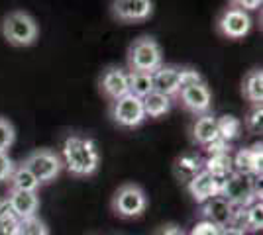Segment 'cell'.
I'll use <instances>...</instances> for the list:
<instances>
[{
  "label": "cell",
  "mask_w": 263,
  "mask_h": 235,
  "mask_svg": "<svg viewBox=\"0 0 263 235\" xmlns=\"http://www.w3.org/2000/svg\"><path fill=\"white\" fill-rule=\"evenodd\" d=\"M61 161L71 177H77V179L92 177L100 167L99 147L95 143V139L73 134L65 137L63 141Z\"/></svg>",
  "instance_id": "obj_1"
},
{
  "label": "cell",
  "mask_w": 263,
  "mask_h": 235,
  "mask_svg": "<svg viewBox=\"0 0 263 235\" xmlns=\"http://www.w3.org/2000/svg\"><path fill=\"white\" fill-rule=\"evenodd\" d=\"M0 34L12 47H32L40 39V26L30 12L10 10L0 22Z\"/></svg>",
  "instance_id": "obj_2"
},
{
  "label": "cell",
  "mask_w": 263,
  "mask_h": 235,
  "mask_svg": "<svg viewBox=\"0 0 263 235\" xmlns=\"http://www.w3.org/2000/svg\"><path fill=\"white\" fill-rule=\"evenodd\" d=\"M128 73H147L154 75L163 65V49L152 35H140L134 39L126 53Z\"/></svg>",
  "instance_id": "obj_3"
},
{
  "label": "cell",
  "mask_w": 263,
  "mask_h": 235,
  "mask_svg": "<svg viewBox=\"0 0 263 235\" xmlns=\"http://www.w3.org/2000/svg\"><path fill=\"white\" fill-rule=\"evenodd\" d=\"M220 196L228 200L234 208H246L252 202L261 198V190L257 188V179L241 173H232L230 177L222 180Z\"/></svg>",
  "instance_id": "obj_4"
},
{
  "label": "cell",
  "mask_w": 263,
  "mask_h": 235,
  "mask_svg": "<svg viewBox=\"0 0 263 235\" xmlns=\"http://www.w3.org/2000/svg\"><path fill=\"white\" fill-rule=\"evenodd\" d=\"M112 212L118 218L124 220H134L143 216V212L147 210V196L140 184L136 182H126L116 188V192L112 194Z\"/></svg>",
  "instance_id": "obj_5"
},
{
  "label": "cell",
  "mask_w": 263,
  "mask_h": 235,
  "mask_svg": "<svg viewBox=\"0 0 263 235\" xmlns=\"http://www.w3.org/2000/svg\"><path fill=\"white\" fill-rule=\"evenodd\" d=\"M214 30L220 37L230 39V41H240L248 37L253 30V18L250 12L238 10V8H222L214 20Z\"/></svg>",
  "instance_id": "obj_6"
},
{
  "label": "cell",
  "mask_w": 263,
  "mask_h": 235,
  "mask_svg": "<svg viewBox=\"0 0 263 235\" xmlns=\"http://www.w3.org/2000/svg\"><path fill=\"white\" fill-rule=\"evenodd\" d=\"M108 116L112 123L122 130H136L147 120L143 112L142 98H136L132 94H124L118 100L110 102Z\"/></svg>",
  "instance_id": "obj_7"
},
{
  "label": "cell",
  "mask_w": 263,
  "mask_h": 235,
  "mask_svg": "<svg viewBox=\"0 0 263 235\" xmlns=\"http://www.w3.org/2000/svg\"><path fill=\"white\" fill-rule=\"evenodd\" d=\"M24 165L32 170V175L40 180V184L53 182L63 170L61 157L51 149H33L32 153L24 159Z\"/></svg>",
  "instance_id": "obj_8"
},
{
  "label": "cell",
  "mask_w": 263,
  "mask_h": 235,
  "mask_svg": "<svg viewBox=\"0 0 263 235\" xmlns=\"http://www.w3.org/2000/svg\"><path fill=\"white\" fill-rule=\"evenodd\" d=\"M185 112L193 114L195 118L202 116V114H210L212 110V92H210L206 80L191 84V87H183L177 92V96L173 98Z\"/></svg>",
  "instance_id": "obj_9"
},
{
  "label": "cell",
  "mask_w": 263,
  "mask_h": 235,
  "mask_svg": "<svg viewBox=\"0 0 263 235\" xmlns=\"http://www.w3.org/2000/svg\"><path fill=\"white\" fill-rule=\"evenodd\" d=\"M154 0H112L110 14L118 24H143L154 16Z\"/></svg>",
  "instance_id": "obj_10"
},
{
  "label": "cell",
  "mask_w": 263,
  "mask_h": 235,
  "mask_svg": "<svg viewBox=\"0 0 263 235\" xmlns=\"http://www.w3.org/2000/svg\"><path fill=\"white\" fill-rule=\"evenodd\" d=\"M99 92L106 102H114L128 94V69L108 65L99 75Z\"/></svg>",
  "instance_id": "obj_11"
},
{
  "label": "cell",
  "mask_w": 263,
  "mask_h": 235,
  "mask_svg": "<svg viewBox=\"0 0 263 235\" xmlns=\"http://www.w3.org/2000/svg\"><path fill=\"white\" fill-rule=\"evenodd\" d=\"M200 213L202 218L210 222V224L218 225V227H228L234 225V218H236V208L232 206L228 200H224L222 196H212L210 200L200 204Z\"/></svg>",
  "instance_id": "obj_12"
},
{
  "label": "cell",
  "mask_w": 263,
  "mask_h": 235,
  "mask_svg": "<svg viewBox=\"0 0 263 235\" xmlns=\"http://www.w3.org/2000/svg\"><path fill=\"white\" fill-rule=\"evenodd\" d=\"M261 143H255L252 147H243L232 157L234 173H241V175H250V177H255V179H261Z\"/></svg>",
  "instance_id": "obj_13"
},
{
  "label": "cell",
  "mask_w": 263,
  "mask_h": 235,
  "mask_svg": "<svg viewBox=\"0 0 263 235\" xmlns=\"http://www.w3.org/2000/svg\"><path fill=\"white\" fill-rule=\"evenodd\" d=\"M220 180H216L209 170H200L197 177L186 182V190L191 194V198L197 202V204H204L206 200H210L212 196H218L220 194Z\"/></svg>",
  "instance_id": "obj_14"
},
{
  "label": "cell",
  "mask_w": 263,
  "mask_h": 235,
  "mask_svg": "<svg viewBox=\"0 0 263 235\" xmlns=\"http://www.w3.org/2000/svg\"><path fill=\"white\" fill-rule=\"evenodd\" d=\"M6 202H8L10 212L18 220H26V218L37 216V210H40V196H37V192H24L10 188L8 196H6Z\"/></svg>",
  "instance_id": "obj_15"
},
{
  "label": "cell",
  "mask_w": 263,
  "mask_h": 235,
  "mask_svg": "<svg viewBox=\"0 0 263 235\" xmlns=\"http://www.w3.org/2000/svg\"><path fill=\"white\" fill-rule=\"evenodd\" d=\"M191 139L195 145L200 147H209L212 141H216L218 139L216 116H212V114L197 116L195 122L191 123Z\"/></svg>",
  "instance_id": "obj_16"
},
{
  "label": "cell",
  "mask_w": 263,
  "mask_h": 235,
  "mask_svg": "<svg viewBox=\"0 0 263 235\" xmlns=\"http://www.w3.org/2000/svg\"><path fill=\"white\" fill-rule=\"evenodd\" d=\"M234 227H240L241 231H261L263 227V204L261 198L252 202L246 208H236Z\"/></svg>",
  "instance_id": "obj_17"
},
{
  "label": "cell",
  "mask_w": 263,
  "mask_h": 235,
  "mask_svg": "<svg viewBox=\"0 0 263 235\" xmlns=\"http://www.w3.org/2000/svg\"><path fill=\"white\" fill-rule=\"evenodd\" d=\"M154 80V90L155 92H161L169 98H175L177 92L181 90L179 84V67L177 65H161V67L155 71L152 75Z\"/></svg>",
  "instance_id": "obj_18"
},
{
  "label": "cell",
  "mask_w": 263,
  "mask_h": 235,
  "mask_svg": "<svg viewBox=\"0 0 263 235\" xmlns=\"http://www.w3.org/2000/svg\"><path fill=\"white\" fill-rule=\"evenodd\" d=\"M202 163H204V159L198 153H183L177 157L173 163V175L181 184H186L202 170Z\"/></svg>",
  "instance_id": "obj_19"
},
{
  "label": "cell",
  "mask_w": 263,
  "mask_h": 235,
  "mask_svg": "<svg viewBox=\"0 0 263 235\" xmlns=\"http://www.w3.org/2000/svg\"><path fill=\"white\" fill-rule=\"evenodd\" d=\"M241 96L250 104H261L263 102V71L252 69L241 78Z\"/></svg>",
  "instance_id": "obj_20"
},
{
  "label": "cell",
  "mask_w": 263,
  "mask_h": 235,
  "mask_svg": "<svg viewBox=\"0 0 263 235\" xmlns=\"http://www.w3.org/2000/svg\"><path fill=\"white\" fill-rule=\"evenodd\" d=\"M142 106L143 112H145V118H152V120H157V118H163L165 114L171 112L173 108V98L165 96L161 92H149L145 98H142Z\"/></svg>",
  "instance_id": "obj_21"
},
{
  "label": "cell",
  "mask_w": 263,
  "mask_h": 235,
  "mask_svg": "<svg viewBox=\"0 0 263 235\" xmlns=\"http://www.w3.org/2000/svg\"><path fill=\"white\" fill-rule=\"evenodd\" d=\"M202 168L209 170L210 175L216 180H222L226 177H230L234 173V165H232V153H214L209 155L202 163Z\"/></svg>",
  "instance_id": "obj_22"
},
{
  "label": "cell",
  "mask_w": 263,
  "mask_h": 235,
  "mask_svg": "<svg viewBox=\"0 0 263 235\" xmlns=\"http://www.w3.org/2000/svg\"><path fill=\"white\" fill-rule=\"evenodd\" d=\"M10 188H14V190H24V192H37L40 190V180L35 179L32 175V170L26 167L24 163H20V165H16L14 167V170H12L10 175Z\"/></svg>",
  "instance_id": "obj_23"
},
{
  "label": "cell",
  "mask_w": 263,
  "mask_h": 235,
  "mask_svg": "<svg viewBox=\"0 0 263 235\" xmlns=\"http://www.w3.org/2000/svg\"><path fill=\"white\" fill-rule=\"evenodd\" d=\"M154 92V80L147 73H128V94L136 98H145Z\"/></svg>",
  "instance_id": "obj_24"
},
{
  "label": "cell",
  "mask_w": 263,
  "mask_h": 235,
  "mask_svg": "<svg viewBox=\"0 0 263 235\" xmlns=\"http://www.w3.org/2000/svg\"><path fill=\"white\" fill-rule=\"evenodd\" d=\"M241 122L236 118V116H230V114H226V116H222V118H216V130H218V137L222 141H226V143H230L234 139H238L241 134Z\"/></svg>",
  "instance_id": "obj_25"
},
{
  "label": "cell",
  "mask_w": 263,
  "mask_h": 235,
  "mask_svg": "<svg viewBox=\"0 0 263 235\" xmlns=\"http://www.w3.org/2000/svg\"><path fill=\"white\" fill-rule=\"evenodd\" d=\"M250 134L261 135L263 132V104H250V110L241 123Z\"/></svg>",
  "instance_id": "obj_26"
},
{
  "label": "cell",
  "mask_w": 263,
  "mask_h": 235,
  "mask_svg": "<svg viewBox=\"0 0 263 235\" xmlns=\"http://www.w3.org/2000/svg\"><path fill=\"white\" fill-rule=\"evenodd\" d=\"M18 235H49V227H47V224L42 218L32 216V218L20 220Z\"/></svg>",
  "instance_id": "obj_27"
},
{
  "label": "cell",
  "mask_w": 263,
  "mask_h": 235,
  "mask_svg": "<svg viewBox=\"0 0 263 235\" xmlns=\"http://www.w3.org/2000/svg\"><path fill=\"white\" fill-rule=\"evenodd\" d=\"M16 141V130L14 123L0 116V153H8V149Z\"/></svg>",
  "instance_id": "obj_28"
},
{
  "label": "cell",
  "mask_w": 263,
  "mask_h": 235,
  "mask_svg": "<svg viewBox=\"0 0 263 235\" xmlns=\"http://www.w3.org/2000/svg\"><path fill=\"white\" fill-rule=\"evenodd\" d=\"M18 225L20 220L10 212H0V235H18Z\"/></svg>",
  "instance_id": "obj_29"
},
{
  "label": "cell",
  "mask_w": 263,
  "mask_h": 235,
  "mask_svg": "<svg viewBox=\"0 0 263 235\" xmlns=\"http://www.w3.org/2000/svg\"><path fill=\"white\" fill-rule=\"evenodd\" d=\"M202 80H204L202 75L195 67H179V84H181V89L197 84V82H202Z\"/></svg>",
  "instance_id": "obj_30"
},
{
  "label": "cell",
  "mask_w": 263,
  "mask_h": 235,
  "mask_svg": "<svg viewBox=\"0 0 263 235\" xmlns=\"http://www.w3.org/2000/svg\"><path fill=\"white\" fill-rule=\"evenodd\" d=\"M220 231H222V227L210 224L206 220H200V222L193 225V229H191L189 235H220Z\"/></svg>",
  "instance_id": "obj_31"
},
{
  "label": "cell",
  "mask_w": 263,
  "mask_h": 235,
  "mask_svg": "<svg viewBox=\"0 0 263 235\" xmlns=\"http://www.w3.org/2000/svg\"><path fill=\"white\" fill-rule=\"evenodd\" d=\"M263 4V0H228V6L230 8H238L243 12H253L259 10Z\"/></svg>",
  "instance_id": "obj_32"
},
{
  "label": "cell",
  "mask_w": 263,
  "mask_h": 235,
  "mask_svg": "<svg viewBox=\"0 0 263 235\" xmlns=\"http://www.w3.org/2000/svg\"><path fill=\"white\" fill-rule=\"evenodd\" d=\"M14 167H16V165H14V161L8 157V153H0V182L10 179Z\"/></svg>",
  "instance_id": "obj_33"
},
{
  "label": "cell",
  "mask_w": 263,
  "mask_h": 235,
  "mask_svg": "<svg viewBox=\"0 0 263 235\" xmlns=\"http://www.w3.org/2000/svg\"><path fill=\"white\" fill-rule=\"evenodd\" d=\"M154 235H186V231L177 224H163L161 227L155 229Z\"/></svg>",
  "instance_id": "obj_34"
},
{
  "label": "cell",
  "mask_w": 263,
  "mask_h": 235,
  "mask_svg": "<svg viewBox=\"0 0 263 235\" xmlns=\"http://www.w3.org/2000/svg\"><path fill=\"white\" fill-rule=\"evenodd\" d=\"M206 149V153L209 155H214V153H230V143H226V141H222V139H216V141H212L209 147H204Z\"/></svg>",
  "instance_id": "obj_35"
},
{
  "label": "cell",
  "mask_w": 263,
  "mask_h": 235,
  "mask_svg": "<svg viewBox=\"0 0 263 235\" xmlns=\"http://www.w3.org/2000/svg\"><path fill=\"white\" fill-rule=\"evenodd\" d=\"M220 235H248L246 231H241L240 227H234V225H228V227H222Z\"/></svg>",
  "instance_id": "obj_36"
}]
</instances>
